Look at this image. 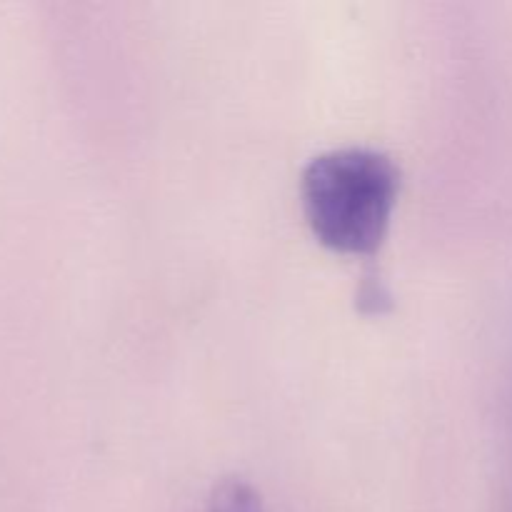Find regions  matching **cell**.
Masks as SVG:
<instances>
[{
    "label": "cell",
    "instance_id": "obj_1",
    "mask_svg": "<svg viewBox=\"0 0 512 512\" xmlns=\"http://www.w3.org/2000/svg\"><path fill=\"white\" fill-rule=\"evenodd\" d=\"M398 190L395 160L368 145L318 153L300 175V198L310 230L325 248L350 255H373L380 248Z\"/></svg>",
    "mask_w": 512,
    "mask_h": 512
},
{
    "label": "cell",
    "instance_id": "obj_2",
    "mask_svg": "<svg viewBox=\"0 0 512 512\" xmlns=\"http://www.w3.org/2000/svg\"><path fill=\"white\" fill-rule=\"evenodd\" d=\"M205 512H268L258 490L243 478H223L210 490Z\"/></svg>",
    "mask_w": 512,
    "mask_h": 512
}]
</instances>
